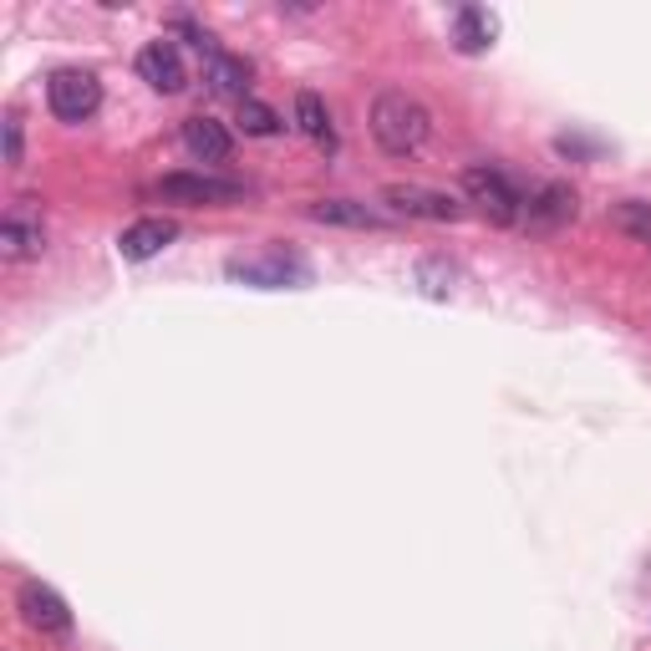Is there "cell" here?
Segmentation results:
<instances>
[{
	"label": "cell",
	"instance_id": "cell-5",
	"mask_svg": "<svg viewBox=\"0 0 651 651\" xmlns=\"http://www.w3.org/2000/svg\"><path fill=\"white\" fill-rule=\"evenodd\" d=\"M46 102H52V112L62 122H87L102 107V82L82 67H62L46 82Z\"/></svg>",
	"mask_w": 651,
	"mask_h": 651
},
{
	"label": "cell",
	"instance_id": "cell-7",
	"mask_svg": "<svg viewBox=\"0 0 651 651\" xmlns=\"http://www.w3.org/2000/svg\"><path fill=\"white\" fill-rule=\"evenodd\" d=\"M15 606H21V621H26L31 631H46V637H62V631H72L67 600L56 596L52 585L26 581V585H21V596H15Z\"/></svg>",
	"mask_w": 651,
	"mask_h": 651
},
{
	"label": "cell",
	"instance_id": "cell-11",
	"mask_svg": "<svg viewBox=\"0 0 651 651\" xmlns=\"http://www.w3.org/2000/svg\"><path fill=\"white\" fill-rule=\"evenodd\" d=\"M173 240H178V225H173V219H138V225H128L118 235V254L122 260H153V254H163Z\"/></svg>",
	"mask_w": 651,
	"mask_h": 651
},
{
	"label": "cell",
	"instance_id": "cell-13",
	"mask_svg": "<svg viewBox=\"0 0 651 651\" xmlns=\"http://www.w3.org/2000/svg\"><path fill=\"white\" fill-rule=\"evenodd\" d=\"M184 148L194 153L199 163H225L229 159V133H225V122H214V118H188L184 122Z\"/></svg>",
	"mask_w": 651,
	"mask_h": 651
},
{
	"label": "cell",
	"instance_id": "cell-2",
	"mask_svg": "<svg viewBox=\"0 0 651 651\" xmlns=\"http://www.w3.org/2000/svg\"><path fill=\"white\" fill-rule=\"evenodd\" d=\"M464 194H468V204L489 219V225H519V219H524V199H519V188L509 184L499 169H489V163L464 169Z\"/></svg>",
	"mask_w": 651,
	"mask_h": 651
},
{
	"label": "cell",
	"instance_id": "cell-1",
	"mask_svg": "<svg viewBox=\"0 0 651 651\" xmlns=\"http://www.w3.org/2000/svg\"><path fill=\"white\" fill-rule=\"evenodd\" d=\"M427 133H433V118H427V107L417 102V97L387 87V93L372 102V138H377L382 153L408 159V153H417V148L427 143Z\"/></svg>",
	"mask_w": 651,
	"mask_h": 651
},
{
	"label": "cell",
	"instance_id": "cell-17",
	"mask_svg": "<svg viewBox=\"0 0 651 651\" xmlns=\"http://www.w3.org/2000/svg\"><path fill=\"white\" fill-rule=\"evenodd\" d=\"M611 225L621 229V235H631L637 245H647L651 250V204H641V199H621V204H611Z\"/></svg>",
	"mask_w": 651,
	"mask_h": 651
},
{
	"label": "cell",
	"instance_id": "cell-12",
	"mask_svg": "<svg viewBox=\"0 0 651 651\" xmlns=\"http://www.w3.org/2000/svg\"><path fill=\"white\" fill-rule=\"evenodd\" d=\"M204 77H209V87L219 97H235V102L250 97V62L245 56H229V52L204 56Z\"/></svg>",
	"mask_w": 651,
	"mask_h": 651
},
{
	"label": "cell",
	"instance_id": "cell-9",
	"mask_svg": "<svg viewBox=\"0 0 651 651\" xmlns=\"http://www.w3.org/2000/svg\"><path fill=\"white\" fill-rule=\"evenodd\" d=\"M575 214H581V199H575L571 184H540L524 199V225L530 229H560V225H571Z\"/></svg>",
	"mask_w": 651,
	"mask_h": 651
},
{
	"label": "cell",
	"instance_id": "cell-16",
	"mask_svg": "<svg viewBox=\"0 0 651 651\" xmlns=\"http://www.w3.org/2000/svg\"><path fill=\"white\" fill-rule=\"evenodd\" d=\"M295 122H301V133L316 138L321 148H332V112H326V102H321L316 93H295Z\"/></svg>",
	"mask_w": 651,
	"mask_h": 651
},
{
	"label": "cell",
	"instance_id": "cell-4",
	"mask_svg": "<svg viewBox=\"0 0 651 651\" xmlns=\"http://www.w3.org/2000/svg\"><path fill=\"white\" fill-rule=\"evenodd\" d=\"M153 199L188 204V209H199V204H235V199H245V184L214 178V173H163L159 184H153Z\"/></svg>",
	"mask_w": 651,
	"mask_h": 651
},
{
	"label": "cell",
	"instance_id": "cell-6",
	"mask_svg": "<svg viewBox=\"0 0 651 651\" xmlns=\"http://www.w3.org/2000/svg\"><path fill=\"white\" fill-rule=\"evenodd\" d=\"M382 204L387 209H398V214H408V219H433V225H453V219L464 214V204L453 199V194H443V188H423V184H387Z\"/></svg>",
	"mask_w": 651,
	"mask_h": 651
},
{
	"label": "cell",
	"instance_id": "cell-10",
	"mask_svg": "<svg viewBox=\"0 0 651 651\" xmlns=\"http://www.w3.org/2000/svg\"><path fill=\"white\" fill-rule=\"evenodd\" d=\"M229 275L245 280V285H265V291H280V285H291V280H306V265L301 260H285L280 250L260 254V260H235Z\"/></svg>",
	"mask_w": 651,
	"mask_h": 651
},
{
	"label": "cell",
	"instance_id": "cell-15",
	"mask_svg": "<svg viewBox=\"0 0 651 651\" xmlns=\"http://www.w3.org/2000/svg\"><path fill=\"white\" fill-rule=\"evenodd\" d=\"M493 15L484 11V6H464L458 11V21H453V41H458V52H468V56H479V52H489L493 46Z\"/></svg>",
	"mask_w": 651,
	"mask_h": 651
},
{
	"label": "cell",
	"instance_id": "cell-18",
	"mask_svg": "<svg viewBox=\"0 0 651 651\" xmlns=\"http://www.w3.org/2000/svg\"><path fill=\"white\" fill-rule=\"evenodd\" d=\"M240 128L250 138H275L285 122H280V112L270 102H260V97H245V102H240Z\"/></svg>",
	"mask_w": 651,
	"mask_h": 651
},
{
	"label": "cell",
	"instance_id": "cell-3",
	"mask_svg": "<svg viewBox=\"0 0 651 651\" xmlns=\"http://www.w3.org/2000/svg\"><path fill=\"white\" fill-rule=\"evenodd\" d=\"M46 250V214L36 199H11L0 214V254L6 260H36Z\"/></svg>",
	"mask_w": 651,
	"mask_h": 651
},
{
	"label": "cell",
	"instance_id": "cell-19",
	"mask_svg": "<svg viewBox=\"0 0 651 651\" xmlns=\"http://www.w3.org/2000/svg\"><path fill=\"white\" fill-rule=\"evenodd\" d=\"M6 163H11V169L21 163V118H15V112L6 118Z\"/></svg>",
	"mask_w": 651,
	"mask_h": 651
},
{
	"label": "cell",
	"instance_id": "cell-8",
	"mask_svg": "<svg viewBox=\"0 0 651 651\" xmlns=\"http://www.w3.org/2000/svg\"><path fill=\"white\" fill-rule=\"evenodd\" d=\"M138 77H143L153 93H163V97L184 93L188 72H184V56H178V46H173V41H148L143 52H138Z\"/></svg>",
	"mask_w": 651,
	"mask_h": 651
},
{
	"label": "cell",
	"instance_id": "cell-14",
	"mask_svg": "<svg viewBox=\"0 0 651 651\" xmlns=\"http://www.w3.org/2000/svg\"><path fill=\"white\" fill-rule=\"evenodd\" d=\"M306 214L321 219V225H341V229H382L387 225L377 209L351 204V199H316V204H306Z\"/></svg>",
	"mask_w": 651,
	"mask_h": 651
}]
</instances>
